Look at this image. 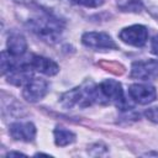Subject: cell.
Wrapping results in <instances>:
<instances>
[{
  "label": "cell",
  "instance_id": "cell-17",
  "mask_svg": "<svg viewBox=\"0 0 158 158\" xmlns=\"http://www.w3.org/2000/svg\"><path fill=\"white\" fill-rule=\"evenodd\" d=\"M151 52L156 56H158V33L154 35V37L151 41Z\"/></svg>",
  "mask_w": 158,
  "mask_h": 158
},
{
  "label": "cell",
  "instance_id": "cell-12",
  "mask_svg": "<svg viewBox=\"0 0 158 158\" xmlns=\"http://www.w3.org/2000/svg\"><path fill=\"white\" fill-rule=\"evenodd\" d=\"M74 141H75V135L72 131H69V130H67L62 126L56 127V130H54V142H56L57 146L64 147V146H68V144L73 143Z\"/></svg>",
  "mask_w": 158,
  "mask_h": 158
},
{
  "label": "cell",
  "instance_id": "cell-2",
  "mask_svg": "<svg viewBox=\"0 0 158 158\" xmlns=\"http://www.w3.org/2000/svg\"><path fill=\"white\" fill-rule=\"evenodd\" d=\"M28 26L40 38L49 43L57 42L63 31V23L51 15H42L31 19L28 21Z\"/></svg>",
  "mask_w": 158,
  "mask_h": 158
},
{
  "label": "cell",
  "instance_id": "cell-15",
  "mask_svg": "<svg viewBox=\"0 0 158 158\" xmlns=\"http://www.w3.org/2000/svg\"><path fill=\"white\" fill-rule=\"evenodd\" d=\"M73 1L74 4H78V5H83V6H86V7H98L100 5H102L104 0H70Z\"/></svg>",
  "mask_w": 158,
  "mask_h": 158
},
{
  "label": "cell",
  "instance_id": "cell-1",
  "mask_svg": "<svg viewBox=\"0 0 158 158\" xmlns=\"http://www.w3.org/2000/svg\"><path fill=\"white\" fill-rule=\"evenodd\" d=\"M93 102H99L98 86L93 83H86L83 86H77L69 91H65L60 96V104L67 109H72L74 106L86 107Z\"/></svg>",
  "mask_w": 158,
  "mask_h": 158
},
{
  "label": "cell",
  "instance_id": "cell-3",
  "mask_svg": "<svg viewBox=\"0 0 158 158\" xmlns=\"http://www.w3.org/2000/svg\"><path fill=\"white\" fill-rule=\"evenodd\" d=\"M98 91H99V102L101 104L112 102L121 110H127L130 107V105L125 100L123 90L118 81L112 79L104 80L98 85Z\"/></svg>",
  "mask_w": 158,
  "mask_h": 158
},
{
  "label": "cell",
  "instance_id": "cell-4",
  "mask_svg": "<svg viewBox=\"0 0 158 158\" xmlns=\"http://www.w3.org/2000/svg\"><path fill=\"white\" fill-rule=\"evenodd\" d=\"M118 37L122 42L130 46L142 47L148 40V31L143 25H132L122 28L118 33Z\"/></svg>",
  "mask_w": 158,
  "mask_h": 158
},
{
  "label": "cell",
  "instance_id": "cell-10",
  "mask_svg": "<svg viewBox=\"0 0 158 158\" xmlns=\"http://www.w3.org/2000/svg\"><path fill=\"white\" fill-rule=\"evenodd\" d=\"M9 132L14 139L22 142H32L36 137V127L32 122H14Z\"/></svg>",
  "mask_w": 158,
  "mask_h": 158
},
{
  "label": "cell",
  "instance_id": "cell-16",
  "mask_svg": "<svg viewBox=\"0 0 158 158\" xmlns=\"http://www.w3.org/2000/svg\"><path fill=\"white\" fill-rule=\"evenodd\" d=\"M144 115H146V117L149 118L151 121H153V122H158V106L148 109V110L144 112Z\"/></svg>",
  "mask_w": 158,
  "mask_h": 158
},
{
  "label": "cell",
  "instance_id": "cell-11",
  "mask_svg": "<svg viewBox=\"0 0 158 158\" xmlns=\"http://www.w3.org/2000/svg\"><path fill=\"white\" fill-rule=\"evenodd\" d=\"M7 52L14 57H22L27 49V42L23 35L19 32H11L7 38Z\"/></svg>",
  "mask_w": 158,
  "mask_h": 158
},
{
  "label": "cell",
  "instance_id": "cell-7",
  "mask_svg": "<svg viewBox=\"0 0 158 158\" xmlns=\"http://www.w3.org/2000/svg\"><path fill=\"white\" fill-rule=\"evenodd\" d=\"M131 78L153 80L158 77V60H138L131 67Z\"/></svg>",
  "mask_w": 158,
  "mask_h": 158
},
{
  "label": "cell",
  "instance_id": "cell-5",
  "mask_svg": "<svg viewBox=\"0 0 158 158\" xmlns=\"http://www.w3.org/2000/svg\"><path fill=\"white\" fill-rule=\"evenodd\" d=\"M84 46L93 49H116L117 44L105 32H86L81 36Z\"/></svg>",
  "mask_w": 158,
  "mask_h": 158
},
{
  "label": "cell",
  "instance_id": "cell-13",
  "mask_svg": "<svg viewBox=\"0 0 158 158\" xmlns=\"http://www.w3.org/2000/svg\"><path fill=\"white\" fill-rule=\"evenodd\" d=\"M142 6V0H117V7L123 12H139Z\"/></svg>",
  "mask_w": 158,
  "mask_h": 158
},
{
  "label": "cell",
  "instance_id": "cell-19",
  "mask_svg": "<svg viewBox=\"0 0 158 158\" xmlns=\"http://www.w3.org/2000/svg\"><path fill=\"white\" fill-rule=\"evenodd\" d=\"M15 2H17V4H21V5H28V4H31V0H14Z\"/></svg>",
  "mask_w": 158,
  "mask_h": 158
},
{
  "label": "cell",
  "instance_id": "cell-6",
  "mask_svg": "<svg viewBox=\"0 0 158 158\" xmlns=\"http://www.w3.org/2000/svg\"><path fill=\"white\" fill-rule=\"evenodd\" d=\"M48 93V83L44 79L32 78L26 85H23L22 96L30 102H37L43 99Z\"/></svg>",
  "mask_w": 158,
  "mask_h": 158
},
{
  "label": "cell",
  "instance_id": "cell-8",
  "mask_svg": "<svg viewBox=\"0 0 158 158\" xmlns=\"http://www.w3.org/2000/svg\"><path fill=\"white\" fill-rule=\"evenodd\" d=\"M130 98L139 105H147L156 100L157 91L151 84H132L128 88Z\"/></svg>",
  "mask_w": 158,
  "mask_h": 158
},
{
  "label": "cell",
  "instance_id": "cell-9",
  "mask_svg": "<svg viewBox=\"0 0 158 158\" xmlns=\"http://www.w3.org/2000/svg\"><path fill=\"white\" fill-rule=\"evenodd\" d=\"M27 62L33 70L40 72L44 75L51 77V75H54L59 72V65L54 60L46 58V57H42V56L31 54L27 57Z\"/></svg>",
  "mask_w": 158,
  "mask_h": 158
},
{
  "label": "cell",
  "instance_id": "cell-14",
  "mask_svg": "<svg viewBox=\"0 0 158 158\" xmlns=\"http://www.w3.org/2000/svg\"><path fill=\"white\" fill-rule=\"evenodd\" d=\"M143 6L156 19H158V0H142Z\"/></svg>",
  "mask_w": 158,
  "mask_h": 158
},
{
  "label": "cell",
  "instance_id": "cell-18",
  "mask_svg": "<svg viewBox=\"0 0 158 158\" xmlns=\"http://www.w3.org/2000/svg\"><path fill=\"white\" fill-rule=\"evenodd\" d=\"M12 156H17V157L23 156V157H25V154H23V153H20V152H9V153L6 154V157H12Z\"/></svg>",
  "mask_w": 158,
  "mask_h": 158
}]
</instances>
